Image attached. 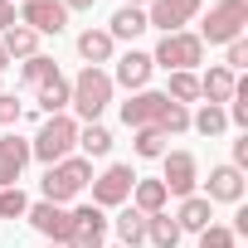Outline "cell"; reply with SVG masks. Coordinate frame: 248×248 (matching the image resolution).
I'll return each instance as SVG.
<instances>
[{
    "label": "cell",
    "mask_w": 248,
    "mask_h": 248,
    "mask_svg": "<svg viewBox=\"0 0 248 248\" xmlns=\"http://www.w3.org/2000/svg\"><path fill=\"white\" fill-rule=\"evenodd\" d=\"M93 185V161L88 156H63L59 166H49L44 175V200L49 204H68L73 195H83Z\"/></svg>",
    "instance_id": "cell-1"
},
{
    "label": "cell",
    "mask_w": 248,
    "mask_h": 248,
    "mask_svg": "<svg viewBox=\"0 0 248 248\" xmlns=\"http://www.w3.org/2000/svg\"><path fill=\"white\" fill-rule=\"evenodd\" d=\"M68 102H73V112H78L83 122H97L102 107L112 102V73H102V68H83V73L68 83Z\"/></svg>",
    "instance_id": "cell-2"
},
{
    "label": "cell",
    "mask_w": 248,
    "mask_h": 248,
    "mask_svg": "<svg viewBox=\"0 0 248 248\" xmlns=\"http://www.w3.org/2000/svg\"><path fill=\"white\" fill-rule=\"evenodd\" d=\"M73 146H78V122L59 112V117H49V122H44V127H39V137L30 141V156H39L44 166H59Z\"/></svg>",
    "instance_id": "cell-3"
},
{
    "label": "cell",
    "mask_w": 248,
    "mask_h": 248,
    "mask_svg": "<svg viewBox=\"0 0 248 248\" xmlns=\"http://www.w3.org/2000/svg\"><path fill=\"white\" fill-rule=\"evenodd\" d=\"M243 25H248V0H219L204 15L200 44H233V39H243Z\"/></svg>",
    "instance_id": "cell-4"
},
{
    "label": "cell",
    "mask_w": 248,
    "mask_h": 248,
    "mask_svg": "<svg viewBox=\"0 0 248 248\" xmlns=\"http://www.w3.org/2000/svg\"><path fill=\"white\" fill-rule=\"evenodd\" d=\"M200 59H204V44H200V34H185V30L161 34V44H156V54H151V63H161V68H170V73H190Z\"/></svg>",
    "instance_id": "cell-5"
},
{
    "label": "cell",
    "mask_w": 248,
    "mask_h": 248,
    "mask_svg": "<svg viewBox=\"0 0 248 248\" xmlns=\"http://www.w3.org/2000/svg\"><path fill=\"white\" fill-rule=\"evenodd\" d=\"M132 185H137V170L132 166H107L102 175H93V204L97 209H112L122 200H132Z\"/></svg>",
    "instance_id": "cell-6"
},
{
    "label": "cell",
    "mask_w": 248,
    "mask_h": 248,
    "mask_svg": "<svg viewBox=\"0 0 248 248\" xmlns=\"http://www.w3.org/2000/svg\"><path fill=\"white\" fill-rule=\"evenodd\" d=\"M25 219H30L49 243H68V233H73V214H68L63 204H49V200L30 204V209H25Z\"/></svg>",
    "instance_id": "cell-7"
},
{
    "label": "cell",
    "mask_w": 248,
    "mask_h": 248,
    "mask_svg": "<svg viewBox=\"0 0 248 248\" xmlns=\"http://www.w3.org/2000/svg\"><path fill=\"white\" fill-rule=\"evenodd\" d=\"M68 214H73V233H68L63 248H102V233H107L102 209H97V204H78V209H68Z\"/></svg>",
    "instance_id": "cell-8"
},
{
    "label": "cell",
    "mask_w": 248,
    "mask_h": 248,
    "mask_svg": "<svg viewBox=\"0 0 248 248\" xmlns=\"http://www.w3.org/2000/svg\"><path fill=\"white\" fill-rule=\"evenodd\" d=\"M20 25L34 30V34H59L68 25V10H63V0H25Z\"/></svg>",
    "instance_id": "cell-9"
},
{
    "label": "cell",
    "mask_w": 248,
    "mask_h": 248,
    "mask_svg": "<svg viewBox=\"0 0 248 248\" xmlns=\"http://www.w3.org/2000/svg\"><path fill=\"white\" fill-rule=\"evenodd\" d=\"M166 93H151V88H141V93H132L127 102H122V122L127 127H156L161 122V112H166Z\"/></svg>",
    "instance_id": "cell-10"
},
{
    "label": "cell",
    "mask_w": 248,
    "mask_h": 248,
    "mask_svg": "<svg viewBox=\"0 0 248 248\" xmlns=\"http://www.w3.org/2000/svg\"><path fill=\"white\" fill-rule=\"evenodd\" d=\"M166 161V175H161V185H166V195H195V180H200V170H195V156L190 151H166L161 156Z\"/></svg>",
    "instance_id": "cell-11"
},
{
    "label": "cell",
    "mask_w": 248,
    "mask_h": 248,
    "mask_svg": "<svg viewBox=\"0 0 248 248\" xmlns=\"http://www.w3.org/2000/svg\"><path fill=\"white\" fill-rule=\"evenodd\" d=\"M195 10H200V0H151L146 25H156V30L175 34L180 25H190V20H195Z\"/></svg>",
    "instance_id": "cell-12"
},
{
    "label": "cell",
    "mask_w": 248,
    "mask_h": 248,
    "mask_svg": "<svg viewBox=\"0 0 248 248\" xmlns=\"http://www.w3.org/2000/svg\"><path fill=\"white\" fill-rule=\"evenodd\" d=\"M25 166H30V141H20L15 132H10V137H0V190L20 185Z\"/></svg>",
    "instance_id": "cell-13"
},
{
    "label": "cell",
    "mask_w": 248,
    "mask_h": 248,
    "mask_svg": "<svg viewBox=\"0 0 248 248\" xmlns=\"http://www.w3.org/2000/svg\"><path fill=\"white\" fill-rule=\"evenodd\" d=\"M151 54H141V49H127V54H122L117 59V73H112V83H122V88H127V93H141L146 88V78H151Z\"/></svg>",
    "instance_id": "cell-14"
},
{
    "label": "cell",
    "mask_w": 248,
    "mask_h": 248,
    "mask_svg": "<svg viewBox=\"0 0 248 248\" xmlns=\"http://www.w3.org/2000/svg\"><path fill=\"white\" fill-rule=\"evenodd\" d=\"M204 200H209V204H238V200H243V170H238V166H214Z\"/></svg>",
    "instance_id": "cell-15"
},
{
    "label": "cell",
    "mask_w": 248,
    "mask_h": 248,
    "mask_svg": "<svg viewBox=\"0 0 248 248\" xmlns=\"http://www.w3.org/2000/svg\"><path fill=\"white\" fill-rule=\"evenodd\" d=\"M175 224H180V233H204V229L214 224L209 200H204V195H185V200H180V209H175Z\"/></svg>",
    "instance_id": "cell-16"
},
{
    "label": "cell",
    "mask_w": 248,
    "mask_h": 248,
    "mask_svg": "<svg viewBox=\"0 0 248 248\" xmlns=\"http://www.w3.org/2000/svg\"><path fill=\"white\" fill-rule=\"evenodd\" d=\"M233 88H238V78H233L224 63H219V68H209V73L200 78V97H209L214 107H224V102L233 97Z\"/></svg>",
    "instance_id": "cell-17"
},
{
    "label": "cell",
    "mask_w": 248,
    "mask_h": 248,
    "mask_svg": "<svg viewBox=\"0 0 248 248\" xmlns=\"http://www.w3.org/2000/svg\"><path fill=\"white\" fill-rule=\"evenodd\" d=\"M0 49H5V59H34L39 54V34L25 30V25H10L0 34Z\"/></svg>",
    "instance_id": "cell-18"
},
{
    "label": "cell",
    "mask_w": 248,
    "mask_h": 248,
    "mask_svg": "<svg viewBox=\"0 0 248 248\" xmlns=\"http://www.w3.org/2000/svg\"><path fill=\"white\" fill-rule=\"evenodd\" d=\"M166 200H170V195H166L161 180H141V175H137V185H132V209H141V214H161Z\"/></svg>",
    "instance_id": "cell-19"
},
{
    "label": "cell",
    "mask_w": 248,
    "mask_h": 248,
    "mask_svg": "<svg viewBox=\"0 0 248 248\" xmlns=\"http://www.w3.org/2000/svg\"><path fill=\"white\" fill-rule=\"evenodd\" d=\"M78 54L88 59V68L107 63V59H112V34H107V30H83V34H78Z\"/></svg>",
    "instance_id": "cell-20"
},
{
    "label": "cell",
    "mask_w": 248,
    "mask_h": 248,
    "mask_svg": "<svg viewBox=\"0 0 248 248\" xmlns=\"http://www.w3.org/2000/svg\"><path fill=\"white\" fill-rule=\"evenodd\" d=\"M141 30H151V25H146V10H137V5H122V10L112 15V25H107L112 39H137Z\"/></svg>",
    "instance_id": "cell-21"
},
{
    "label": "cell",
    "mask_w": 248,
    "mask_h": 248,
    "mask_svg": "<svg viewBox=\"0 0 248 248\" xmlns=\"http://www.w3.org/2000/svg\"><path fill=\"white\" fill-rule=\"evenodd\" d=\"M146 243H156V248H175L180 243V224L161 209V214H146Z\"/></svg>",
    "instance_id": "cell-22"
},
{
    "label": "cell",
    "mask_w": 248,
    "mask_h": 248,
    "mask_svg": "<svg viewBox=\"0 0 248 248\" xmlns=\"http://www.w3.org/2000/svg\"><path fill=\"white\" fill-rule=\"evenodd\" d=\"M117 238H122V248H141L146 243V214L141 209H122L117 214Z\"/></svg>",
    "instance_id": "cell-23"
},
{
    "label": "cell",
    "mask_w": 248,
    "mask_h": 248,
    "mask_svg": "<svg viewBox=\"0 0 248 248\" xmlns=\"http://www.w3.org/2000/svg\"><path fill=\"white\" fill-rule=\"evenodd\" d=\"M39 93V112H49V117H59L63 107H68V78H49L44 88H34Z\"/></svg>",
    "instance_id": "cell-24"
},
{
    "label": "cell",
    "mask_w": 248,
    "mask_h": 248,
    "mask_svg": "<svg viewBox=\"0 0 248 248\" xmlns=\"http://www.w3.org/2000/svg\"><path fill=\"white\" fill-rule=\"evenodd\" d=\"M166 141H170V137H166L161 127H137V156H141V161H161V156H166Z\"/></svg>",
    "instance_id": "cell-25"
},
{
    "label": "cell",
    "mask_w": 248,
    "mask_h": 248,
    "mask_svg": "<svg viewBox=\"0 0 248 248\" xmlns=\"http://www.w3.org/2000/svg\"><path fill=\"white\" fill-rule=\"evenodd\" d=\"M190 127L200 132V137H219L224 127H229V117H224V107H214V102H204L195 117H190Z\"/></svg>",
    "instance_id": "cell-26"
},
{
    "label": "cell",
    "mask_w": 248,
    "mask_h": 248,
    "mask_svg": "<svg viewBox=\"0 0 248 248\" xmlns=\"http://www.w3.org/2000/svg\"><path fill=\"white\" fill-rule=\"evenodd\" d=\"M20 78H25L30 88H44L49 78H59V63H54V59H44V54H34V59H25Z\"/></svg>",
    "instance_id": "cell-27"
},
{
    "label": "cell",
    "mask_w": 248,
    "mask_h": 248,
    "mask_svg": "<svg viewBox=\"0 0 248 248\" xmlns=\"http://www.w3.org/2000/svg\"><path fill=\"white\" fill-rule=\"evenodd\" d=\"M78 146H83L88 156H107V151H112V132L97 127V122H88V127L78 132Z\"/></svg>",
    "instance_id": "cell-28"
},
{
    "label": "cell",
    "mask_w": 248,
    "mask_h": 248,
    "mask_svg": "<svg viewBox=\"0 0 248 248\" xmlns=\"http://www.w3.org/2000/svg\"><path fill=\"white\" fill-rule=\"evenodd\" d=\"M166 97H170V102H180V107H185V102H195V97H200V78H195V73H170Z\"/></svg>",
    "instance_id": "cell-29"
},
{
    "label": "cell",
    "mask_w": 248,
    "mask_h": 248,
    "mask_svg": "<svg viewBox=\"0 0 248 248\" xmlns=\"http://www.w3.org/2000/svg\"><path fill=\"white\" fill-rule=\"evenodd\" d=\"M156 127L166 132V137H180V132H190V107H180V102H166V112H161V122Z\"/></svg>",
    "instance_id": "cell-30"
},
{
    "label": "cell",
    "mask_w": 248,
    "mask_h": 248,
    "mask_svg": "<svg viewBox=\"0 0 248 248\" xmlns=\"http://www.w3.org/2000/svg\"><path fill=\"white\" fill-rule=\"evenodd\" d=\"M25 209H30V200H25V190H20V185L0 190V219H25Z\"/></svg>",
    "instance_id": "cell-31"
},
{
    "label": "cell",
    "mask_w": 248,
    "mask_h": 248,
    "mask_svg": "<svg viewBox=\"0 0 248 248\" xmlns=\"http://www.w3.org/2000/svg\"><path fill=\"white\" fill-rule=\"evenodd\" d=\"M200 248H238V233H233L229 224H209V229L200 233Z\"/></svg>",
    "instance_id": "cell-32"
},
{
    "label": "cell",
    "mask_w": 248,
    "mask_h": 248,
    "mask_svg": "<svg viewBox=\"0 0 248 248\" xmlns=\"http://www.w3.org/2000/svg\"><path fill=\"white\" fill-rule=\"evenodd\" d=\"M233 127H248V83H238L233 88V97H229V112H224Z\"/></svg>",
    "instance_id": "cell-33"
},
{
    "label": "cell",
    "mask_w": 248,
    "mask_h": 248,
    "mask_svg": "<svg viewBox=\"0 0 248 248\" xmlns=\"http://www.w3.org/2000/svg\"><path fill=\"white\" fill-rule=\"evenodd\" d=\"M15 122H20V102L10 93H0V127H15Z\"/></svg>",
    "instance_id": "cell-34"
},
{
    "label": "cell",
    "mask_w": 248,
    "mask_h": 248,
    "mask_svg": "<svg viewBox=\"0 0 248 248\" xmlns=\"http://www.w3.org/2000/svg\"><path fill=\"white\" fill-rule=\"evenodd\" d=\"M224 68H229V73L248 68V44H243V39H233V44H229V63H224Z\"/></svg>",
    "instance_id": "cell-35"
},
{
    "label": "cell",
    "mask_w": 248,
    "mask_h": 248,
    "mask_svg": "<svg viewBox=\"0 0 248 248\" xmlns=\"http://www.w3.org/2000/svg\"><path fill=\"white\" fill-rule=\"evenodd\" d=\"M233 166H238V170H243V166H248V132H243V137H238V141H233Z\"/></svg>",
    "instance_id": "cell-36"
},
{
    "label": "cell",
    "mask_w": 248,
    "mask_h": 248,
    "mask_svg": "<svg viewBox=\"0 0 248 248\" xmlns=\"http://www.w3.org/2000/svg\"><path fill=\"white\" fill-rule=\"evenodd\" d=\"M10 25H20V20H15V5H10V0H0V34H5Z\"/></svg>",
    "instance_id": "cell-37"
},
{
    "label": "cell",
    "mask_w": 248,
    "mask_h": 248,
    "mask_svg": "<svg viewBox=\"0 0 248 248\" xmlns=\"http://www.w3.org/2000/svg\"><path fill=\"white\" fill-rule=\"evenodd\" d=\"M97 0H63V10H93Z\"/></svg>",
    "instance_id": "cell-38"
},
{
    "label": "cell",
    "mask_w": 248,
    "mask_h": 248,
    "mask_svg": "<svg viewBox=\"0 0 248 248\" xmlns=\"http://www.w3.org/2000/svg\"><path fill=\"white\" fill-rule=\"evenodd\" d=\"M5 68H10V59H5V49H0V73H5Z\"/></svg>",
    "instance_id": "cell-39"
},
{
    "label": "cell",
    "mask_w": 248,
    "mask_h": 248,
    "mask_svg": "<svg viewBox=\"0 0 248 248\" xmlns=\"http://www.w3.org/2000/svg\"><path fill=\"white\" fill-rule=\"evenodd\" d=\"M127 5H137V10H141V5H151V0H127Z\"/></svg>",
    "instance_id": "cell-40"
},
{
    "label": "cell",
    "mask_w": 248,
    "mask_h": 248,
    "mask_svg": "<svg viewBox=\"0 0 248 248\" xmlns=\"http://www.w3.org/2000/svg\"><path fill=\"white\" fill-rule=\"evenodd\" d=\"M49 248H63V243H49Z\"/></svg>",
    "instance_id": "cell-41"
},
{
    "label": "cell",
    "mask_w": 248,
    "mask_h": 248,
    "mask_svg": "<svg viewBox=\"0 0 248 248\" xmlns=\"http://www.w3.org/2000/svg\"><path fill=\"white\" fill-rule=\"evenodd\" d=\"M10 5H15V0H10ZM20 5H25V0H20Z\"/></svg>",
    "instance_id": "cell-42"
},
{
    "label": "cell",
    "mask_w": 248,
    "mask_h": 248,
    "mask_svg": "<svg viewBox=\"0 0 248 248\" xmlns=\"http://www.w3.org/2000/svg\"><path fill=\"white\" fill-rule=\"evenodd\" d=\"M0 93H5V88H0Z\"/></svg>",
    "instance_id": "cell-43"
},
{
    "label": "cell",
    "mask_w": 248,
    "mask_h": 248,
    "mask_svg": "<svg viewBox=\"0 0 248 248\" xmlns=\"http://www.w3.org/2000/svg\"><path fill=\"white\" fill-rule=\"evenodd\" d=\"M117 248H122V243H117Z\"/></svg>",
    "instance_id": "cell-44"
}]
</instances>
